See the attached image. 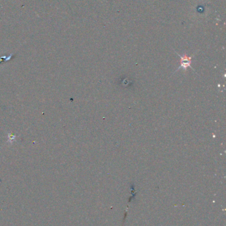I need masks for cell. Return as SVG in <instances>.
I'll use <instances>...</instances> for the list:
<instances>
[{"mask_svg":"<svg viewBox=\"0 0 226 226\" xmlns=\"http://www.w3.org/2000/svg\"><path fill=\"white\" fill-rule=\"evenodd\" d=\"M176 53L180 58V66L179 67V68L177 69L175 72H177L179 69H180L181 68H182L183 69H184L185 71H186V69L188 67L191 68L194 70V69L191 66V63H192V57L191 56H188L186 54H184L183 56H181V55L179 54L177 52H176Z\"/></svg>","mask_w":226,"mask_h":226,"instance_id":"obj_1","label":"cell"}]
</instances>
